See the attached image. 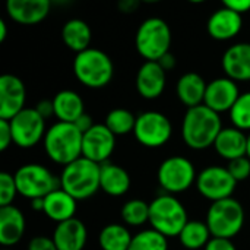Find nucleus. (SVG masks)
<instances>
[{"instance_id": "1", "label": "nucleus", "mask_w": 250, "mask_h": 250, "mask_svg": "<svg viewBox=\"0 0 250 250\" xmlns=\"http://www.w3.org/2000/svg\"><path fill=\"white\" fill-rule=\"evenodd\" d=\"M221 130L223 122L220 114L204 104L186 110L180 129L185 145L195 151L214 146Z\"/></svg>"}, {"instance_id": "2", "label": "nucleus", "mask_w": 250, "mask_h": 250, "mask_svg": "<svg viewBox=\"0 0 250 250\" xmlns=\"http://www.w3.org/2000/svg\"><path fill=\"white\" fill-rule=\"evenodd\" d=\"M83 135L73 123L57 122L47 129L44 136V151L47 157L63 167L82 157Z\"/></svg>"}, {"instance_id": "3", "label": "nucleus", "mask_w": 250, "mask_h": 250, "mask_svg": "<svg viewBox=\"0 0 250 250\" xmlns=\"http://www.w3.org/2000/svg\"><path fill=\"white\" fill-rule=\"evenodd\" d=\"M101 166L89 161L83 157L63 167L60 179V188L73 196L76 201H86L92 198L100 189Z\"/></svg>"}, {"instance_id": "4", "label": "nucleus", "mask_w": 250, "mask_h": 250, "mask_svg": "<svg viewBox=\"0 0 250 250\" xmlns=\"http://www.w3.org/2000/svg\"><path fill=\"white\" fill-rule=\"evenodd\" d=\"M73 73L83 86L101 89L111 82L114 64L105 51L89 47L88 50L75 56Z\"/></svg>"}, {"instance_id": "5", "label": "nucleus", "mask_w": 250, "mask_h": 250, "mask_svg": "<svg viewBox=\"0 0 250 250\" xmlns=\"http://www.w3.org/2000/svg\"><path fill=\"white\" fill-rule=\"evenodd\" d=\"M188 223V211L174 195H160L149 204V224L164 237H179Z\"/></svg>"}, {"instance_id": "6", "label": "nucleus", "mask_w": 250, "mask_h": 250, "mask_svg": "<svg viewBox=\"0 0 250 250\" xmlns=\"http://www.w3.org/2000/svg\"><path fill=\"white\" fill-rule=\"evenodd\" d=\"M170 45L171 29L164 19L152 16L139 25L135 35V47L145 62H158L170 53Z\"/></svg>"}, {"instance_id": "7", "label": "nucleus", "mask_w": 250, "mask_h": 250, "mask_svg": "<svg viewBox=\"0 0 250 250\" xmlns=\"http://www.w3.org/2000/svg\"><path fill=\"white\" fill-rule=\"evenodd\" d=\"M205 223L212 237L231 240L245 226V209L233 198L212 202L208 208Z\"/></svg>"}, {"instance_id": "8", "label": "nucleus", "mask_w": 250, "mask_h": 250, "mask_svg": "<svg viewBox=\"0 0 250 250\" xmlns=\"http://www.w3.org/2000/svg\"><path fill=\"white\" fill-rule=\"evenodd\" d=\"M18 193L29 201L45 198L48 193L60 188V179L56 177L45 166L29 163L19 167L15 174Z\"/></svg>"}, {"instance_id": "9", "label": "nucleus", "mask_w": 250, "mask_h": 250, "mask_svg": "<svg viewBox=\"0 0 250 250\" xmlns=\"http://www.w3.org/2000/svg\"><path fill=\"white\" fill-rule=\"evenodd\" d=\"M196 170L193 163L182 155L166 158L157 171L160 188L168 195H179L196 185Z\"/></svg>"}, {"instance_id": "10", "label": "nucleus", "mask_w": 250, "mask_h": 250, "mask_svg": "<svg viewBox=\"0 0 250 250\" xmlns=\"http://www.w3.org/2000/svg\"><path fill=\"white\" fill-rule=\"evenodd\" d=\"M171 133V122L160 111H144L136 116L133 136L145 148L164 146L170 141Z\"/></svg>"}, {"instance_id": "11", "label": "nucleus", "mask_w": 250, "mask_h": 250, "mask_svg": "<svg viewBox=\"0 0 250 250\" xmlns=\"http://www.w3.org/2000/svg\"><path fill=\"white\" fill-rule=\"evenodd\" d=\"M236 186L237 182L229 173L227 167L220 166H209L204 168L196 179L198 192L211 204L231 198Z\"/></svg>"}, {"instance_id": "12", "label": "nucleus", "mask_w": 250, "mask_h": 250, "mask_svg": "<svg viewBox=\"0 0 250 250\" xmlns=\"http://www.w3.org/2000/svg\"><path fill=\"white\" fill-rule=\"evenodd\" d=\"M9 122L16 146L28 149L44 141L47 133L45 119H42L35 108H25Z\"/></svg>"}, {"instance_id": "13", "label": "nucleus", "mask_w": 250, "mask_h": 250, "mask_svg": "<svg viewBox=\"0 0 250 250\" xmlns=\"http://www.w3.org/2000/svg\"><path fill=\"white\" fill-rule=\"evenodd\" d=\"M116 136L104 123H95L92 129L83 133L82 138V157L97 164L108 163L114 152Z\"/></svg>"}, {"instance_id": "14", "label": "nucleus", "mask_w": 250, "mask_h": 250, "mask_svg": "<svg viewBox=\"0 0 250 250\" xmlns=\"http://www.w3.org/2000/svg\"><path fill=\"white\" fill-rule=\"evenodd\" d=\"M26 88L21 78L4 73L0 76V120H12L25 110Z\"/></svg>"}, {"instance_id": "15", "label": "nucleus", "mask_w": 250, "mask_h": 250, "mask_svg": "<svg viewBox=\"0 0 250 250\" xmlns=\"http://www.w3.org/2000/svg\"><path fill=\"white\" fill-rule=\"evenodd\" d=\"M240 97V91L237 86V82L233 79L223 76L211 81L207 86L204 105L211 108L212 111L221 114V113H230L233 105Z\"/></svg>"}, {"instance_id": "16", "label": "nucleus", "mask_w": 250, "mask_h": 250, "mask_svg": "<svg viewBox=\"0 0 250 250\" xmlns=\"http://www.w3.org/2000/svg\"><path fill=\"white\" fill-rule=\"evenodd\" d=\"M51 10L48 0H7L6 13L19 25H37L42 22Z\"/></svg>"}, {"instance_id": "17", "label": "nucleus", "mask_w": 250, "mask_h": 250, "mask_svg": "<svg viewBox=\"0 0 250 250\" xmlns=\"http://www.w3.org/2000/svg\"><path fill=\"white\" fill-rule=\"evenodd\" d=\"M166 70L158 62H145L136 73L135 86L138 94L145 100H155L161 97L166 89Z\"/></svg>"}, {"instance_id": "18", "label": "nucleus", "mask_w": 250, "mask_h": 250, "mask_svg": "<svg viewBox=\"0 0 250 250\" xmlns=\"http://www.w3.org/2000/svg\"><path fill=\"white\" fill-rule=\"evenodd\" d=\"M243 19L242 15L230 10L224 4L217 9L207 22V31L211 38L217 41H229L237 37L242 31Z\"/></svg>"}, {"instance_id": "19", "label": "nucleus", "mask_w": 250, "mask_h": 250, "mask_svg": "<svg viewBox=\"0 0 250 250\" xmlns=\"http://www.w3.org/2000/svg\"><path fill=\"white\" fill-rule=\"evenodd\" d=\"M223 70L234 82L250 81V42H237L229 47L221 59Z\"/></svg>"}, {"instance_id": "20", "label": "nucleus", "mask_w": 250, "mask_h": 250, "mask_svg": "<svg viewBox=\"0 0 250 250\" xmlns=\"http://www.w3.org/2000/svg\"><path fill=\"white\" fill-rule=\"evenodd\" d=\"M25 215L15 205L0 207V245L4 249L18 245L25 234Z\"/></svg>"}, {"instance_id": "21", "label": "nucleus", "mask_w": 250, "mask_h": 250, "mask_svg": "<svg viewBox=\"0 0 250 250\" xmlns=\"http://www.w3.org/2000/svg\"><path fill=\"white\" fill-rule=\"evenodd\" d=\"M51 239L57 250H83L88 240V230L81 220L72 218L57 224Z\"/></svg>"}, {"instance_id": "22", "label": "nucleus", "mask_w": 250, "mask_h": 250, "mask_svg": "<svg viewBox=\"0 0 250 250\" xmlns=\"http://www.w3.org/2000/svg\"><path fill=\"white\" fill-rule=\"evenodd\" d=\"M215 152L227 160L229 163L242 157H246L248 154V135L246 132L231 126V127H223L220 135L215 139L214 144Z\"/></svg>"}, {"instance_id": "23", "label": "nucleus", "mask_w": 250, "mask_h": 250, "mask_svg": "<svg viewBox=\"0 0 250 250\" xmlns=\"http://www.w3.org/2000/svg\"><path fill=\"white\" fill-rule=\"evenodd\" d=\"M208 83L196 72H188L182 75L176 85V94L179 101L186 105V108H193L204 104L205 92Z\"/></svg>"}, {"instance_id": "24", "label": "nucleus", "mask_w": 250, "mask_h": 250, "mask_svg": "<svg viewBox=\"0 0 250 250\" xmlns=\"http://www.w3.org/2000/svg\"><path fill=\"white\" fill-rule=\"evenodd\" d=\"M78 201L64 192L62 188L48 193L44 198V214L54 223L60 224L75 218Z\"/></svg>"}, {"instance_id": "25", "label": "nucleus", "mask_w": 250, "mask_h": 250, "mask_svg": "<svg viewBox=\"0 0 250 250\" xmlns=\"http://www.w3.org/2000/svg\"><path fill=\"white\" fill-rule=\"evenodd\" d=\"M53 105L54 116L59 122L63 123H75L81 116L85 114V104L82 97L72 89L59 91L53 98Z\"/></svg>"}, {"instance_id": "26", "label": "nucleus", "mask_w": 250, "mask_h": 250, "mask_svg": "<svg viewBox=\"0 0 250 250\" xmlns=\"http://www.w3.org/2000/svg\"><path fill=\"white\" fill-rule=\"evenodd\" d=\"M130 176L123 167L111 163L101 164L100 189L108 196H123L130 189Z\"/></svg>"}, {"instance_id": "27", "label": "nucleus", "mask_w": 250, "mask_h": 250, "mask_svg": "<svg viewBox=\"0 0 250 250\" xmlns=\"http://www.w3.org/2000/svg\"><path fill=\"white\" fill-rule=\"evenodd\" d=\"M62 40L69 50L78 54L89 48L92 40V31L85 21L79 18H73L63 25Z\"/></svg>"}, {"instance_id": "28", "label": "nucleus", "mask_w": 250, "mask_h": 250, "mask_svg": "<svg viewBox=\"0 0 250 250\" xmlns=\"http://www.w3.org/2000/svg\"><path fill=\"white\" fill-rule=\"evenodd\" d=\"M132 234L123 224H107L98 234V246L101 250H129Z\"/></svg>"}, {"instance_id": "29", "label": "nucleus", "mask_w": 250, "mask_h": 250, "mask_svg": "<svg viewBox=\"0 0 250 250\" xmlns=\"http://www.w3.org/2000/svg\"><path fill=\"white\" fill-rule=\"evenodd\" d=\"M211 239H212V236H211V231H209L207 223L198 221V220L189 221L183 227V230L179 236L180 245L188 250L205 249Z\"/></svg>"}, {"instance_id": "30", "label": "nucleus", "mask_w": 250, "mask_h": 250, "mask_svg": "<svg viewBox=\"0 0 250 250\" xmlns=\"http://www.w3.org/2000/svg\"><path fill=\"white\" fill-rule=\"evenodd\" d=\"M136 123V116L126 108H113L105 116L104 125L111 130L114 136H123L127 133H133Z\"/></svg>"}, {"instance_id": "31", "label": "nucleus", "mask_w": 250, "mask_h": 250, "mask_svg": "<svg viewBox=\"0 0 250 250\" xmlns=\"http://www.w3.org/2000/svg\"><path fill=\"white\" fill-rule=\"evenodd\" d=\"M120 217L126 226L141 227L149 223V204L141 199H130L122 207Z\"/></svg>"}, {"instance_id": "32", "label": "nucleus", "mask_w": 250, "mask_h": 250, "mask_svg": "<svg viewBox=\"0 0 250 250\" xmlns=\"http://www.w3.org/2000/svg\"><path fill=\"white\" fill-rule=\"evenodd\" d=\"M129 250H168V242L154 229L142 230L132 237Z\"/></svg>"}, {"instance_id": "33", "label": "nucleus", "mask_w": 250, "mask_h": 250, "mask_svg": "<svg viewBox=\"0 0 250 250\" xmlns=\"http://www.w3.org/2000/svg\"><path fill=\"white\" fill-rule=\"evenodd\" d=\"M229 114L234 127L243 132H250V91L240 94Z\"/></svg>"}, {"instance_id": "34", "label": "nucleus", "mask_w": 250, "mask_h": 250, "mask_svg": "<svg viewBox=\"0 0 250 250\" xmlns=\"http://www.w3.org/2000/svg\"><path fill=\"white\" fill-rule=\"evenodd\" d=\"M16 195H19V193H18V188H16L13 174L1 171L0 173V207L13 205Z\"/></svg>"}, {"instance_id": "35", "label": "nucleus", "mask_w": 250, "mask_h": 250, "mask_svg": "<svg viewBox=\"0 0 250 250\" xmlns=\"http://www.w3.org/2000/svg\"><path fill=\"white\" fill-rule=\"evenodd\" d=\"M229 173L233 176V179L239 183L250 177V160L248 157H242L237 160H233L227 166Z\"/></svg>"}, {"instance_id": "36", "label": "nucleus", "mask_w": 250, "mask_h": 250, "mask_svg": "<svg viewBox=\"0 0 250 250\" xmlns=\"http://www.w3.org/2000/svg\"><path fill=\"white\" fill-rule=\"evenodd\" d=\"M28 250H57L51 237L45 236H35L29 240Z\"/></svg>"}, {"instance_id": "37", "label": "nucleus", "mask_w": 250, "mask_h": 250, "mask_svg": "<svg viewBox=\"0 0 250 250\" xmlns=\"http://www.w3.org/2000/svg\"><path fill=\"white\" fill-rule=\"evenodd\" d=\"M10 144H13L10 122L9 120H0V151H6Z\"/></svg>"}, {"instance_id": "38", "label": "nucleus", "mask_w": 250, "mask_h": 250, "mask_svg": "<svg viewBox=\"0 0 250 250\" xmlns=\"http://www.w3.org/2000/svg\"><path fill=\"white\" fill-rule=\"evenodd\" d=\"M223 4L239 15L248 13L250 10V0H226Z\"/></svg>"}, {"instance_id": "39", "label": "nucleus", "mask_w": 250, "mask_h": 250, "mask_svg": "<svg viewBox=\"0 0 250 250\" xmlns=\"http://www.w3.org/2000/svg\"><path fill=\"white\" fill-rule=\"evenodd\" d=\"M204 250H237L236 246L233 245L231 240H227V239H217V237H212L209 240V243L207 245V248Z\"/></svg>"}, {"instance_id": "40", "label": "nucleus", "mask_w": 250, "mask_h": 250, "mask_svg": "<svg viewBox=\"0 0 250 250\" xmlns=\"http://www.w3.org/2000/svg\"><path fill=\"white\" fill-rule=\"evenodd\" d=\"M38 114L42 119H50L51 116H54V105H53V100H41L35 107H34Z\"/></svg>"}, {"instance_id": "41", "label": "nucleus", "mask_w": 250, "mask_h": 250, "mask_svg": "<svg viewBox=\"0 0 250 250\" xmlns=\"http://www.w3.org/2000/svg\"><path fill=\"white\" fill-rule=\"evenodd\" d=\"M73 125H75V126H76V127L79 129V132H81V133L83 135V133H86V132H88L89 129H92V126H94L95 123L92 122L91 116L85 113V114H83V116H81V117H79V119H78V120H76V122L73 123Z\"/></svg>"}, {"instance_id": "42", "label": "nucleus", "mask_w": 250, "mask_h": 250, "mask_svg": "<svg viewBox=\"0 0 250 250\" xmlns=\"http://www.w3.org/2000/svg\"><path fill=\"white\" fill-rule=\"evenodd\" d=\"M158 63H160V66L166 70V72H170V70H173L174 67H176V64H177V60H176V57H174V54H171V53H167L166 56H163L160 60H158Z\"/></svg>"}, {"instance_id": "43", "label": "nucleus", "mask_w": 250, "mask_h": 250, "mask_svg": "<svg viewBox=\"0 0 250 250\" xmlns=\"http://www.w3.org/2000/svg\"><path fill=\"white\" fill-rule=\"evenodd\" d=\"M138 6H139V3L136 0H122L117 4V7L122 10V13H132Z\"/></svg>"}, {"instance_id": "44", "label": "nucleus", "mask_w": 250, "mask_h": 250, "mask_svg": "<svg viewBox=\"0 0 250 250\" xmlns=\"http://www.w3.org/2000/svg\"><path fill=\"white\" fill-rule=\"evenodd\" d=\"M31 209L37 212H44V198L32 199L31 201Z\"/></svg>"}, {"instance_id": "45", "label": "nucleus", "mask_w": 250, "mask_h": 250, "mask_svg": "<svg viewBox=\"0 0 250 250\" xmlns=\"http://www.w3.org/2000/svg\"><path fill=\"white\" fill-rule=\"evenodd\" d=\"M7 37V26L3 19H0V42H3Z\"/></svg>"}, {"instance_id": "46", "label": "nucleus", "mask_w": 250, "mask_h": 250, "mask_svg": "<svg viewBox=\"0 0 250 250\" xmlns=\"http://www.w3.org/2000/svg\"><path fill=\"white\" fill-rule=\"evenodd\" d=\"M246 157L250 160V132L248 133V154H246Z\"/></svg>"}, {"instance_id": "47", "label": "nucleus", "mask_w": 250, "mask_h": 250, "mask_svg": "<svg viewBox=\"0 0 250 250\" xmlns=\"http://www.w3.org/2000/svg\"><path fill=\"white\" fill-rule=\"evenodd\" d=\"M1 250H12V249H1Z\"/></svg>"}]
</instances>
